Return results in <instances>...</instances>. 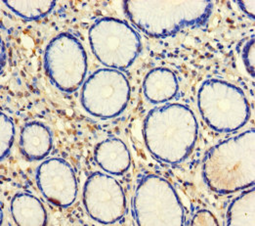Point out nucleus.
<instances>
[{
  "label": "nucleus",
  "instance_id": "f257e3e1",
  "mask_svg": "<svg viewBox=\"0 0 255 226\" xmlns=\"http://www.w3.org/2000/svg\"><path fill=\"white\" fill-rule=\"evenodd\" d=\"M255 129L227 139L205 155L204 180L220 194H230L255 185Z\"/></svg>",
  "mask_w": 255,
  "mask_h": 226
},
{
  "label": "nucleus",
  "instance_id": "f03ea898",
  "mask_svg": "<svg viewBox=\"0 0 255 226\" xmlns=\"http://www.w3.org/2000/svg\"><path fill=\"white\" fill-rule=\"evenodd\" d=\"M198 124L193 112L184 105L171 104L151 111L145 120L147 148L162 162L177 164L193 150Z\"/></svg>",
  "mask_w": 255,
  "mask_h": 226
},
{
  "label": "nucleus",
  "instance_id": "7ed1b4c3",
  "mask_svg": "<svg viewBox=\"0 0 255 226\" xmlns=\"http://www.w3.org/2000/svg\"><path fill=\"white\" fill-rule=\"evenodd\" d=\"M127 12L131 22L144 32L168 35L188 25L207 19L210 1H128Z\"/></svg>",
  "mask_w": 255,
  "mask_h": 226
},
{
  "label": "nucleus",
  "instance_id": "20e7f679",
  "mask_svg": "<svg viewBox=\"0 0 255 226\" xmlns=\"http://www.w3.org/2000/svg\"><path fill=\"white\" fill-rule=\"evenodd\" d=\"M198 105L205 123L217 131L237 130L250 118L246 95L239 87L226 81H205L199 91Z\"/></svg>",
  "mask_w": 255,
  "mask_h": 226
},
{
  "label": "nucleus",
  "instance_id": "39448f33",
  "mask_svg": "<svg viewBox=\"0 0 255 226\" xmlns=\"http://www.w3.org/2000/svg\"><path fill=\"white\" fill-rule=\"evenodd\" d=\"M134 218L139 226H183L184 209L178 195L165 179L143 177L133 198Z\"/></svg>",
  "mask_w": 255,
  "mask_h": 226
},
{
  "label": "nucleus",
  "instance_id": "423d86ee",
  "mask_svg": "<svg viewBox=\"0 0 255 226\" xmlns=\"http://www.w3.org/2000/svg\"><path fill=\"white\" fill-rule=\"evenodd\" d=\"M89 39L97 59L115 70L128 68L141 47L138 33L118 19L105 18L96 22L89 30Z\"/></svg>",
  "mask_w": 255,
  "mask_h": 226
},
{
  "label": "nucleus",
  "instance_id": "0eeeda50",
  "mask_svg": "<svg viewBox=\"0 0 255 226\" xmlns=\"http://www.w3.org/2000/svg\"><path fill=\"white\" fill-rule=\"evenodd\" d=\"M128 78L119 70L102 69L84 82L81 103L93 116L108 119L120 115L129 101Z\"/></svg>",
  "mask_w": 255,
  "mask_h": 226
},
{
  "label": "nucleus",
  "instance_id": "6e6552de",
  "mask_svg": "<svg viewBox=\"0 0 255 226\" xmlns=\"http://www.w3.org/2000/svg\"><path fill=\"white\" fill-rule=\"evenodd\" d=\"M45 70L53 83L62 91L78 89L87 71V57L81 43L71 34H60L48 44Z\"/></svg>",
  "mask_w": 255,
  "mask_h": 226
},
{
  "label": "nucleus",
  "instance_id": "1a4fd4ad",
  "mask_svg": "<svg viewBox=\"0 0 255 226\" xmlns=\"http://www.w3.org/2000/svg\"><path fill=\"white\" fill-rule=\"evenodd\" d=\"M83 203L90 218L103 225L119 222L127 211L126 195L119 181L101 173H95L86 180Z\"/></svg>",
  "mask_w": 255,
  "mask_h": 226
},
{
  "label": "nucleus",
  "instance_id": "9d476101",
  "mask_svg": "<svg viewBox=\"0 0 255 226\" xmlns=\"http://www.w3.org/2000/svg\"><path fill=\"white\" fill-rule=\"evenodd\" d=\"M36 182L44 198L57 207L67 208L76 201V175L64 160L50 159L42 163L36 171Z\"/></svg>",
  "mask_w": 255,
  "mask_h": 226
},
{
  "label": "nucleus",
  "instance_id": "9b49d317",
  "mask_svg": "<svg viewBox=\"0 0 255 226\" xmlns=\"http://www.w3.org/2000/svg\"><path fill=\"white\" fill-rule=\"evenodd\" d=\"M94 158L103 170L111 175H124L130 167V153L127 145L118 138H108L99 143Z\"/></svg>",
  "mask_w": 255,
  "mask_h": 226
},
{
  "label": "nucleus",
  "instance_id": "f8f14e48",
  "mask_svg": "<svg viewBox=\"0 0 255 226\" xmlns=\"http://www.w3.org/2000/svg\"><path fill=\"white\" fill-rule=\"evenodd\" d=\"M146 98L153 104L171 100L178 92V82L173 72L168 69H153L143 82Z\"/></svg>",
  "mask_w": 255,
  "mask_h": 226
},
{
  "label": "nucleus",
  "instance_id": "ddd939ff",
  "mask_svg": "<svg viewBox=\"0 0 255 226\" xmlns=\"http://www.w3.org/2000/svg\"><path fill=\"white\" fill-rule=\"evenodd\" d=\"M21 151L28 160H42L52 148L49 128L38 122H31L23 127L20 137Z\"/></svg>",
  "mask_w": 255,
  "mask_h": 226
},
{
  "label": "nucleus",
  "instance_id": "4468645a",
  "mask_svg": "<svg viewBox=\"0 0 255 226\" xmlns=\"http://www.w3.org/2000/svg\"><path fill=\"white\" fill-rule=\"evenodd\" d=\"M11 213L18 226H45L47 223L46 211L36 197L19 193L11 202Z\"/></svg>",
  "mask_w": 255,
  "mask_h": 226
},
{
  "label": "nucleus",
  "instance_id": "2eb2a0df",
  "mask_svg": "<svg viewBox=\"0 0 255 226\" xmlns=\"http://www.w3.org/2000/svg\"><path fill=\"white\" fill-rule=\"evenodd\" d=\"M255 195L254 187L232 202L227 212V226H255Z\"/></svg>",
  "mask_w": 255,
  "mask_h": 226
},
{
  "label": "nucleus",
  "instance_id": "dca6fc26",
  "mask_svg": "<svg viewBox=\"0 0 255 226\" xmlns=\"http://www.w3.org/2000/svg\"><path fill=\"white\" fill-rule=\"evenodd\" d=\"M6 4L15 14L27 19L35 20L46 16L53 10L56 5L55 1L50 0H38V1H22L11 0L2 1Z\"/></svg>",
  "mask_w": 255,
  "mask_h": 226
},
{
  "label": "nucleus",
  "instance_id": "f3484780",
  "mask_svg": "<svg viewBox=\"0 0 255 226\" xmlns=\"http://www.w3.org/2000/svg\"><path fill=\"white\" fill-rule=\"evenodd\" d=\"M1 160H3L10 150L14 139V125L12 120L5 114L1 113Z\"/></svg>",
  "mask_w": 255,
  "mask_h": 226
},
{
  "label": "nucleus",
  "instance_id": "a211bd4d",
  "mask_svg": "<svg viewBox=\"0 0 255 226\" xmlns=\"http://www.w3.org/2000/svg\"><path fill=\"white\" fill-rule=\"evenodd\" d=\"M255 35L251 38V40L247 43L243 52V59L246 65V68L249 74L255 77Z\"/></svg>",
  "mask_w": 255,
  "mask_h": 226
},
{
  "label": "nucleus",
  "instance_id": "6ab92c4d",
  "mask_svg": "<svg viewBox=\"0 0 255 226\" xmlns=\"http://www.w3.org/2000/svg\"><path fill=\"white\" fill-rule=\"evenodd\" d=\"M218 222L208 211H199L193 218L191 222V226H218Z\"/></svg>",
  "mask_w": 255,
  "mask_h": 226
},
{
  "label": "nucleus",
  "instance_id": "aec40b11",
  "mask_svg": "<svg viewBox=\"0 0 255 226\" xmlns=\"http://www.w3.org/2000/svg\"><path fill=\"white\" fill-rule=\"evenodd\" d=\"M239 7L245 12L250 18L255 20V0H247V1H238Z\"/></svg>",
  "mask_w": 255,
  "mask_h": 226
}]
</instances>
